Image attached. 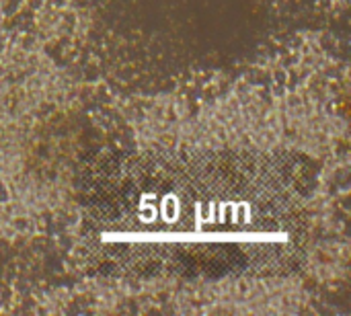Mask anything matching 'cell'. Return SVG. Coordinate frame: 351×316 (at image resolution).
I'll return each instance as SVG.
<instances>
[{"instance_id":"obj_1","label":"cell","mask_w":351,"mask_h":316,"mask_svg":"<svg viewBox=\"0 0 351 316\" xmlns=\"http://www.w3.org/2000/svg\"><path fill=\"white\" fill-rule=\"evenodd\" d=\"M290 169L251 152H144L86 185L88 238L120 273L224 279L282 269L306 201Z\"/></svg>"}]
</instances>
